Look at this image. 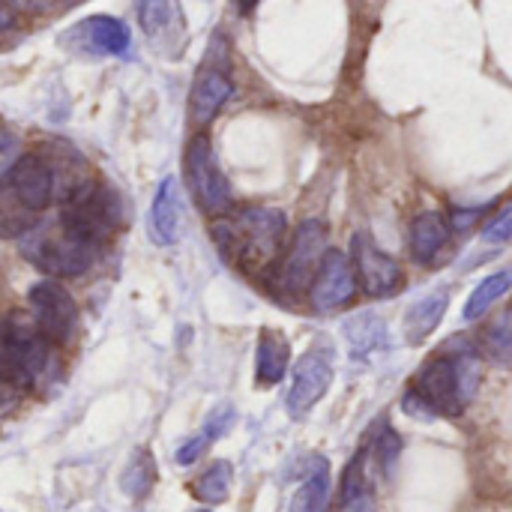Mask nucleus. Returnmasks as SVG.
Listing matches in <instances>:
<instances>
[{
    "mask_svg": "<svg viewBox=\"0 0 512 512\" xmlns=\"http://www.w3.org/2000/svg\"><path fill=\"white\" fill-rule=\"evenodd\" d=\"M447 309H450V291H432L429 297L417 300L405 312V339H408V345L426 342L441 327Z\"/></svg>",
    "mask_w": 512,
    "mask_h": 512,
    "instance_id": "nucleus-18",
    "label": "nucleus"
},
{
    "mask_svg": "<svg viewBox=\"0 0 512 512\" xmlns=\"http://www.w3.org/2000/svg\"><path fill=\"white\" fill-rule=\"evenodd\" d=\"M3 180L15 189V195L42 216L54 201V168L39 153H24L12 162V168L3 174Z\"/></svg>",
    "mask_w": 512,
    "mask_h": 512,
    "instance_id": "nucleus-12",
    "label": "nucleus"
},
{
    "mask_svg": "<svg viewBox=\"0 0 512 512\" xmlns=\"http://www.w3.org/2000/svg\"><path fill=\"white\" fill-rule=\"evenodd\" d=\"M480 351L486 360H492L495 366L512 369V306L504 309L498 318H492V324L483 330L480 336Z\"/></svg>",
    "mask_w": 512,
    "mask_h": 512,
    "instance_id": "nucleus-25",
    "label": "nucleus"
},
{
    "mask_svg": "<svg viewBox=\"0 0 512 512\" xmlns=\"http://www.w3.org/2000/svg\"><path fill=\"white\" fill-rule=\"evenodd\" d=\"M447 243H450V222L441 213L426 210V213H420L414 219V225H411V255H414L417 264L432 267L441 258V252L447 249Z\"/></svg>",
    "mask_w": 512,
    "mask_h": 512,
    "instance_id": "nucleus-17",
    "label": "nucleus"
},
{
    "mask_svg": "<svg viewBox=\"0 0 512 512\" xmlns=\"http://www.w3.org/2000/svg\"><path fill=\"white\" fill-rule=\"evenodd\" d=\"M345 339H348V348H351V357L354 360H369L375 357L381 348H387V324L381 315L375 312H360L354 318L345 321Z\"/></svg>",
    "mask_w": 512,
    "mask_h": 512,
    "instance_id": "nucleus-19",
    "label": "nucleus"
},
{
    "mask_svg": "<svg viewBox=\"0 0 512 512\" xmlns=\"http://www.w3.org/2000/svg\"><path fill=\"white\" fill-rule=\"evenodd\" d=\"M36 222H39V216L0 177V237L3 240H21Z\"/></svg>",
    "mask_w": 512,
    "mask_h": 512,
    "instance_id": "nucleus-22",
    "label": "nucleus"
},
{
    "mask_svg": "<svg viewBox=\"0 0 512 512\" xmlns=\"http://www.w3.org/2000/svg\"><path fill=\"white\" fill-rule=\"evenodd\" d=\"M291 363V345L279 330H261L255 354V378L261 387H273L285 378Z\"/></svg>",
    "mask_w": 512,
    "mask_h": 512,
    "instance_id": "nucleus-20",
    "label": "nucleus"
},
{
    "mask_svg": "<svg viewBox=\"0 0 512 512\" xmlns=\"http://www.w3.org/2000/svg\"><path fill=\"white\" fill-rule=\"evenodd\" d=\"M483 240L486 243H510L512 240V201L510 204H504L489 222H486V228H483Z\"/></svg>",
    "mask_w": 512,
    "mask_h": 512,
    "instance_id": "nucleus-29",
    "label": "nucleus"
},
{
    "mask_svg": "<svg viewBox=\"0 0 512 512\" xmlns=\"http://www.w3.org/2000/svg\"><path fill=\"white\" fill-rule=\"evenodd\" d=\"M258 3H261V0H237V9H240V12H252Z\"/></svg>",
    "mask_w": 512,
    "mask_h": 512,
    "instance_id": "nucleus-36",
    "label": "nucleus"
},
{
    "mask_svg": "<svg viewBox=\"0 0 512 512\" xmlns=\"http://www.w3.org/2000/svg\"><path fill=\"white\" fill-rule=\"evenodd\" d=\"M333 372H336V366H333V348L330 345H315L297 360L291 390L285 399L288 414L294 420L306 417L327 396V390L333 384Z\"/></svg>",
    "mask_w": 512,
    "mask_h": 512,
    "instance_id": "nucleus-8",
    "label": "nucleus"
},
{
    "mask_svg": "<svg viewBox=\"0 0 512 512\" xmlns=\"http://www.w3.org/2000/svg\"><path fill=\"white\" fill-rule=\"evenodd\" d=\"M369 450H372V456H375L381 474L390 480V477L396 474V462H399V453H402V438L396 435V429H393L387 420H381V423L372 429V435H369Z\"/></svg>",
    "mask_w": 512,
    "mask_h": 512,
    "instance_id": "nucleus-28",
    "label": "nucleus"
},
{
    "mask_svg": "<svg viewBox=\"0 0 512 512\" xmlns=\"http://www.w3.org/2000/svg\"><path fill=\"white\" fill-rule=\"evenodd\" d=\"M18 399H21V390L0 375V417H6L18 405Z\"/></svg>",
    "mask_w": 512,
    "mask_h": 512,
    "instance_id": "nucleus-32",
    "label": "nucleus"
},
{
    "mask_svg": "<svg viewBox=\"0 0 512 512\" xmlns=\"http://www.w3.org/2000/svg\"><path fill=\"white\" fill-rule=\"evenodd\" d=\"M327 507H330V465L327 459H315V468L294 492L288 512H327Z\"/></svg>",
    "mask_w": 512,
    "mask_h": 512,
    "instance_id": "nucleus-23",
    "label": "nucleus"
},
{
    "mask_svg": "<svg viewBox=\"0 0 512 512\" xmlns=\"http://www.w3.org/2000/svg\"><path fill=\"white\" fill-rule=\"evenodd\" d=\"M354 294H357V273H354L351 258L339 249H327L318 264V273L309 285L312 306L318 312H336V309L348 306L354 300Z\"/></svg>",
    "mask_w": 512,
    "mask_h": 512,
    "instance_id": "nucleus-11",
    "label": "nucleus"
},
{
    "mask_svg": "<svg viewBox=\"0 0 512 512\" xmlns=\"http://www.w3.org/2000/svg\"><path fill=\"white\" fill-rule=\"evenodd\" d=\"M351 264L357 273V285H363V291L375 300L393 297L405 285L402 264L393 255H387L369 234H354Z\"/></svg>",
    "mask_w": 512,
    "mask_h": 512,
    "instance_id": "nucleus-10",
    "label": "nucleus"
},
{
    "mask_svg": "<svg viewBox=\"0 0 512 512\" xmlns=\"http://www.w3.org/2000/svg\"><path fill=\"white\" fill-rule=\"evenodd\" d=\"M342 504L345 512H375V492L366 474V447L348 462L342 474Z\"/></svg>",
    "mask_w": 512,
    "mask_h": 512,
    "instance_id": "nucleus-21",
    "label": "nucleus"
},
{
    "mask_svg": "<svg viewBox=\"0 0 512 512\" xmlns=\"http://www.w3.org/2000/svg\"><path fill=\"white\" fill-rule=\"evenodd\" d=\"M512 291V270H498V273H492V276H486L477 288H474V294L468 297V303H465V321H477V318H483L495 303H501L507 294Z\"/></svg>",
    "mask_w": 512,
    "mask_h": 512,
    "instance_id": "nucleus-26",
    "label": "nucleus"
},
{
    "mask_svg": "<svg viewBox=\"0 0 512 512\" xmlns=\"http://www.w3.org/2000/svg\"><path fill=\"white\" fill-rule=\"evenodd\" d=\"M51 363V342L39 333L36 321L9 312L0 321V375L18 390H30L48 375Z\"/></svg>",
    "mask_w": 512,
    "mask_h": 512,
    "instance_id": "nucleus-3",
    "label": "nucleus"
},
{
    "mask_svg": "<svg viewBox=\"0 0 512 512\" xmlns=\"http://www.w3.org/2000/svg\"><path fill=\"white\" fill-rule=\"evenodd\" d=\"M138 24L159 51L177 54L183 48L186 18L180 0H138Z\"/></svg>",
    "mask_w": 512,
    "mask_h": 512,
    "instance_id": "nucleus-13",
    "label": "nucleus"
},
{
    "mask_svg": "<svg viewBox=\"0 0 512 512\" xmlns=\"http://www.w3.org/2000/svg\"><path fill=\"white\" fill-rule=\"evenodd\" d=\"M285 213L273 207H243L234 216H219L213 237L222 255L246 273L273 270L285 246Z\"/></svg>",
    "mask_w": 512,
    "mask_h": 512,
    "instance_id": "nucleus-2",
    "label": "nucleus"
},
{
    "mask_svg": "<svg viewBox=\"0 0 512 512\" xmlns=\"http://www.w3.org/2000/svg\"><path fill=\"white\" fill-rule=\"evenodd\" d=\"M201 512H210V510H201Z\"/></svg>",
    "mask_w": 512,
    "mask_h": 512,
    "instance_id": "nucleus-37",
    "label": "nucleus"
},
{
    "mask_svg": "<svg viewBox=\"0 0 512 512\" xmlns=\"http://www.w3.org/2000/svg\"><path fill=\"white\" fill-rule=\"evenodd\" d=\"M15 21H18V6H15V0H0V33H3V30H12Z\"/></svg>",
    "mask_w": 512,
    "mask_h": 512,
    "instance_id": "nucleus-34",
    "label": "nucleus"
},
{
    "mask_svg": "<svg viewBox=\"0 0 512 512\" xmlns=\"http://www.w3.org/2000/svg\"><path fill=\"white\" fill-rule=\"evenodd\" d=\"M180 222H183V201H180V186L177 177H165L153 195L150 207V237L156 246H174L180 237Z\"/></svg>",
    "mask_w": 512,
    "mask_h": 512,
    "instance_id": "nucleus-15",
    "label": "nucleus"
},
{
    "mask_svg": "<svg viewBox=\"0 0 512 512\" xmlns=\"http://www.w3.org/2000/svg\"><path fill=\"white\" fill-rule=\"evenodd\" d=\"M156 462L150 450H135L126 462V468L120 471V489L132 498V501H144L153 486H156Z\"/></svg>",
    "mask_w": 512,
    "mask_h": 512,
    "instance_id": "nucleus-24",
    "label": "nucleus"
},
{
    "mask_svg": "<svg viewBox=\"0 0 512 512\" xmlns=\"http://www.w3.org/2000/svg\"><path fill=\"white\" fill-rule=\"evenodd\" d=\"M483 213H486V207H474V210H456V213H453V219H447V222H453V228L465 231V228H471V225H474V219H477V216H483Z\"/></svg>",
    "mask_w": 512,
    "mask_h": 512,
    "instance_id": "nucleus-33",
    "label": "nucleus"
},
{
    "mask_svg": "<svg viewBox=\"0 0 512 512\" xmlns=\"http://www.w3.org/2000/svg\"><path fill=\"white\" fill-rule=\"evenodd\" d=\"M60 222L93 246H102L120 228V198L99 180H81L63 192Z\"/></svg>",
    "mask_w": 512,
    "mask_h": 512,
    "instance_id": "nucleus-5",
    "label": "nucleus"
},
{
    "mask_svg": "<svg viewBox=\"0 0 512 512\" xmlns=\"http://www.w3.org/2000/svg\"><path fill=\"white\" fill-rule=\"evenodd\" d=\"M231 483H234V468H231V462L219 459V462H213V465L192 483V495H195V501L216 507V504H225V501H228Z\"/></svg>",
    "mask_w": 512,
    "mask_h": 512,
    "instance_id": "nucleus-27",
    "label": "nucleus"
},
{
    "mask_svg": "<svg viewBox=\"0 0 512 512\" xmlns=\"http://www.w3.org/2000/svg\"><path fill=\"white\" fill-rule=\"evenodd\" d=\"M30 309H33V321H36L39 333L51 345H66L75 336L78 306L60 282H54V279L36 282L30 288Z\"/></svg>",
    "mask_w": 512,
    "mask_h": 512,
    "instance_id": "nucleus-9",
    "label": "nucleus"
},
{
    "mask_svg": "<svg viewBox=\"0 0 512 512\" xmlns=\"http://www.w3.org/2000/svg\"><path fill=\"white\" fill-rule=\"evenodd\" d=\"M99 246L87 243L75 231H69L60 219L57 222H36L21 237V255L45 270L48 276H81L96 261Z\"/></svg>",
    "mask_w": 512,
    "mask_h": 512,
    "instance_id": "nucleus-4",
    "label": "nucleus"
},
{
    "mask_svg": "<svg viewBox=\"0 0 512 512\" xmlns=\"http://www.w3.org/2000/svg\"><path fill=\"white\" fill-rule=\"evenodd\" d=\"M480 351L465 339H450L414 375L402 408L411 417H459L480 387Z\"/></svg>",
    "mask_w": 512,
    "mask_h": 512,
    "instance_id": "nucleus-1",
    "label": "nucleus"
},
{
    "mask_svg": "<svg viewBox=\"0 0 512 512\" xmlns=\"http://www.w3.org/2000/svg\"><path fill=\"white\" fill-rule=\"evenodd\" d=\"M234 93V81L228 78L225 66H204L195 78V87H192V117L198 126H207L219 111L222 105L231 99Z\"/></svg>",
    "mask_w": 512,
    "mask_h": 512,
    "instance_id": "nucleus-16",
    "label": "nucleus"
},
{
    "mask_svg": "<svg viewBox=\"0 0 512 512\" xmlns=\"http://www.w3.org/2000/svg\"><path fill=\"white\" fill-rule=\"evenodd\" d=\"M186 177H189V189H192L195 201L201 204V210L207 216L219 219L231 210V204H234L231 183L216 162L207 132L195 135L186 147Z\"/></svg>",
    "mask_w": 512,
    "mask_h": 512,
    "instance_id": "nucleus-6",
    "label": "nucleus"
},
{
    "mask_svg": "<svg viewBox=\"0 0 512 512\" xmlns=\"http://www.w3.org/2000/svg\"><path fill=\"white\" fill-rule=\"evenodd\" d=\"M60 3H78V0H15L18 9H27V12H45V9H54Z\"/></svg>",
    "mask_w": 512,
    "mask_h": 512,
    "instance_id": "nucleus-35",
    "label": "nucleus"
},
{
    "mask_svg": "<svg viewBox=\"0 0 512 512\" xmlns=\"http://www.w3.org/2000/svg\"><path fill=\"white\" fill-rule=\"evenodd\" d=\"M69 39H75V45L93 51V54H111V57H123L132 48V33L120 18L111 15H90L81 24L72 27Z\"/></svg>",
    "mask_w": 512,
    "mask_h": 512,
    "instance_id": "nucleus-14",
    "label": "nucleus"
},
{
    "mask_svg": "<svg viewBox=\"0 0 512 512\" xmlns=\"http://www.w3.org/2000/svg\"><path fill=\"white\" fill-rule=\"evenodd\" d=\"M207 450H210V441H207L204 432H198L195 438H189V441L177 450V465H192V462H198Z\"/></svg>",
    "mask_w": 512,
    "mask_h": 512,
    "instance_id": "nucleus-30",
    "label": "nucleus"
},
{
    "mask_svg": "<svg viewBox=\"0 0 512 512\" xmlns=\"http://www.w3.org/2000/svg\"><path fill=\"white\" fill-rule=\"evenodd\" d=\"M324 252H327V228L318 219L300 222V228L294 231V240H291L282 264L276 267L279 270V288L285 294L309 291Z\"/></svg>",
    "mask_w": 512,
    "mask_h": 512,
    "instance_id": "nucleus-7",
    "label": "nucleus"
},
{
    "mask_svg": "<svg viewBox=\"0 0 512 512\" xmlns=\"http://www.w3.org/2000/svg\"><path fill=\"white\" fill-rule=\"evenodd\" d=\"M18 156H21V153H18V138L9 135L6 129H0V177L12 168V162H15Z\"/></svg>",
    "mask_w": 512,
    "mask_h": 512,
    "instance_id": "nucleus-31",
    "label": "nucleus"
}]
</instances>
